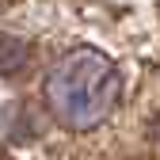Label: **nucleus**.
Returning <instances> with one entry per match:
<instances>
[{"label":"nucleus","instance_id":"4","mask_svg":"<svg viewBox=\"0 0 160 160\" xmlns=\"http://www.w3.org/2000/svg\"><path fill=\"white\" fill-rule=\"evenodd\" d=\"M0 4H4V0H0Z\"/></svg>","mask_w":160,"mask_h":160},{"label":"nucleus","instance_id":"1","mask_svg":"<svg viewBox=\"0 0 160 160\" xmlns=\"http://www.w3.org/2000/svg\"><path fill=\"white\" fill-rule=\"evenodd\" d=\"M118 95H122V80H118L114 65L95 50H72L53 65L46 80V99L53 114L76 130L103 122L114 111Z\"/></svg>","mask_w":160,"mask_h":160},{"label":"nucleus","instance_id":"3","mask_svg":"<svg viewBox=\"0 0 160 160\" xmlns=\"http://www.w3.org/2000/svg\"><path fill=\"white\" fill-rule=\"evenodd\" d=\"M156 137H160V122H156Z\"/></svg>","mask_w":160,"mask_h":160},{"label":"nucleus","instance_id":"2","mask_svg":"<svg viewBox=\"0 0 160 160\" xmlns=\"http://www.w3.org/2000/svg\"><path fill=\"white\" fill-rule=\"evenodd\" d=\"M27 61H31V46L23 42V38H15V34L0 38V72L4 76H15Z\"/></svg>","mask_w":160,"mask_h":160}]
</instances>
